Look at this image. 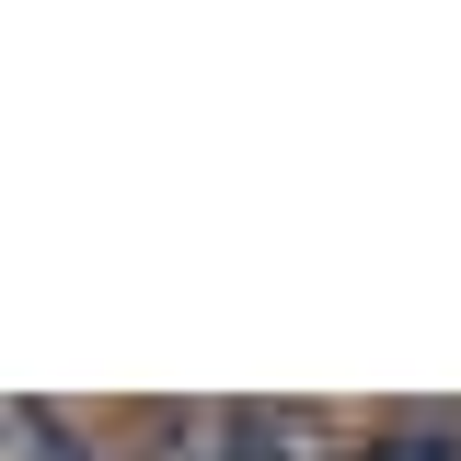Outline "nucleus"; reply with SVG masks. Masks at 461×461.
<instances>
[{"label": "nucleus", "instance_id": "obj_1", "mask_svg": "<svg viewBox=\"0 0 461 461\" xmlns=\"http://www.w3.org/2000/svg\"><path fill=\"white\" fill-rule=\"evenodd\" d=\"M12 461H93V450H81V427H69V415L12 403Z\"/></svg>", "mask_w": 461, "mask_h": 461}]
</instances>
